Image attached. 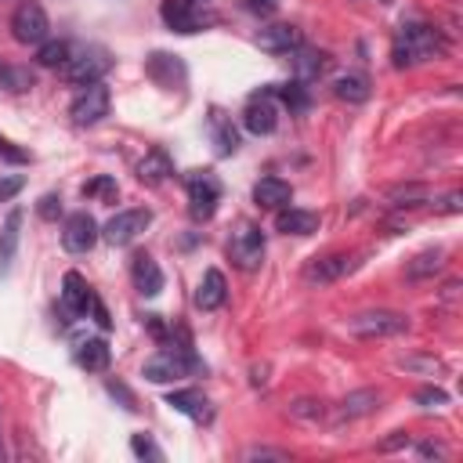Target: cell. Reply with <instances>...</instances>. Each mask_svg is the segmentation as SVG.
Wrapping results in <instances>:
<instances>
[{
    "mask_svg": "<svg viewBox=\"0 0 463 463\" xmlns=\"http://www.w3.org/2000/svg\"><path fill=\"white\" fill-rule=\"evenodd\" d=\"M445 54V36L427 25V22H402L398 33H394V65L405 69V65H416V61H430V58H441Z\"/></svg>",
    "mask_w": 463,
    "mask_h": 463,
    "instance_id": "cell-1",
    "label": "cell"
},
{
    "mask_svg": "<svg viewBox=\"0 0 463 463\" xmlns=\"http://www.w3.org/2000/svg\"><path fill=\"white\" fill-rule=\"evenodd\" d=\"M412 322L402 311H387V307H373V311H358L347 318V333L362 336V340H383V336H402L409 333Z\"/></svg>",
    "mask_w": 463,
    "mask_h": 463,
    "instance_id": "cell-2",
    "label": "cell"
},
{
    "mask_svg": "<svg viewBox=\"0 0 463 463\" xmlns=\"http://www.w3.org/2000/svg\"><path fill=\"white\" fill-rule=\"evenodd\" d=\"M228 257L239 271H257L264 260V232L253 221H239L228 239Z\"/></svg>",
    "mask_w": 463,
    "mask_h": 463,
    "instance_id": "cell-3",
    "label": "cell"
},
{
    "mask_svg": "<svg viewBox=\"0 0 463 463\" xmlns=\"http://www.w3.org/2000/svg\"><path fill=\"white\" fill-rule=\"evenodd\" d=\"M109 65H112L109 51H101V47H80V51L69 54V61H65L58 72L65 76V83L87 87V83H98V80L109 72Z\"/></svg>",
    "mask_w": 463,
    "mask_h": 463,
    "instance_id": "cell-4",
    "label": "cell"
},
{
    "mask_svg": "<svg viewBox=\"0 0 463 463\" xmlns=\"http://www.w3.org/2000/svg\"><path fill=\"white\" fill-rule=\"evenodd\" d=\"M47 33H51L47 11H43L36 0H25V4L14 7V14H11V36H14L18 43H25V47H40V43L47 40Z\"/></svg>",
    "mask_w": 463,
    "mask_h": 463,
    "instance_id": "cell-5",
    "label": "cell"
},
{
    "mask_svg": "<svg viewBox=\"0 0 463 463\" xmlns=\"http://www.w3.org/2000/svg\"><path fill=\"white\" fill-rule=\"evenodd\" d=\"M109 105H112L109 87L98 80V83L80 87V94H76L72 105H69V116H72L76 127H94V123H101V119L109 116Z\"/></svg>",
    "mask_w": 463,
    "mask_h": 463,
    "instance_id": "cell-6",
    "label": "cell"
},
{
    "mask_svg": "<svg viewBox=\"0 0 463 463\" xmlns=\"http://www.w3.org/2000/svg\"><path fill=\"white\" fill-rule=\"evenodd\" d=\"M184 184H188V213H192V221H210L217 213V199H221L217 177L206 174V170H195V174H188Z\"/></svg>",
    "mask_w": 463,
    "mask_h": 463,
    "instance_id": "cell-7",
    "label": "cell"
},
{
    "mask_svg": "<svg viewBox=\"0 0 463 463\" xmlns=\"http://www.w3.org/2000/svg\"><path fill=\"white\" fill-rule=\"evenodd\" d=\"M199 369V362L188 354V351H159V354H152L148 362H145V380H152V383H174V380H181V376H188V373H195Z\"/></svg>",
    "mask_w": 463,
    "mask_h": 463,
    "instance_id": "cell-8",
    "label": "cell"
},
{
    "mask_svg": "<svg viewBox=\"0 0 463 463\" xmlns=\"http://www.w3.org/2000/svg\"><path fill=\"white\" fill-rule=\"evenodd\" d=\"M152 224V213L148 210H141V206H134V210H119L109 224H105V239L112 242V246H127V242H134L145 228Z\"/></svg>",
    "mask_w": 463,
    "mask_h": 463,
    "instance_id": "cell-9",
    "label": "cell"
},
{
    "mask_svg": "<svg viewBox=\"0 0 463 463\" xmlns=\"http://www.w3.org/2000/svg\"><path fill=\"white\" fill-rule=\"evenodd\" d=\"M275 123H279V109H275L271 94H268V90L250 94V101H246V109H242V127L260 137V134H271Z\"/></svg>",
    "mask_w": 463,
    "mask_h": 463,
    "instance_id": "cell-10",
    "label": "cell"
},
{
    "mask_svg": "<svg viewBox=\"0 0 463 463\" xmlns=\"http://www.w3.org/2000/svg\"><path fill=\"white\" fill-rule=\"evenodd\" d=\"M354 268H358V253H326V257L307 260L304 279L307 282H336V279L351 275Z\"/></svg>",
    "mask_w": 463,
    "mask_h": 463,
    "instance_id": "cell-11",
    "label": "cell"
},
{
    "mask_svg": "<svg viewBox=\"0 0 463 463\" xmlns=\"http://www.w3.org/2000/svg\"><path fill=\"white\" fill-rule=\"evenodd\" d=\"M159 14H163L166 29H174V33H199L206 25V14L192 0H163Z\"/></svg>",
    "mask_w": 463,
    "mask_h": 463,
    "instance_id": "cell-12",
    "label": "cell"
},
{
    "mask_svg": "<svg viewBox=\"0 0 463 463\" xmlns=\"http://www.w3.org/2000/svg\"><path fill=\"white\" fill-rule=\"evenodd\" d=\"M300 43H304V36H300V29L289 25V22H275V25H264V29L257 33V47L268 51V54H289V51H297Z\"/></svg>",
    "mask_w": 463,
    "mask_h": 463,
    "instance_id": "cell-13",
    "label": "cell"
},
{
    "mask_svg": "<svg viewBox=\"0 0 463 463\" xmlns=\"http://www.w3.org/2000/svg\"><path fill=\"white\" fill-rule=\"evenodd\" d=\"M94 242H98V224H94V217H90V213H72V217L65 221V228H61V246H65L69 253H87Z\"/></svg>",
    "mask_w": 463,
    "mask_h": 463,
    "instance_id": "cell-14",
    "label": "cell"
},
{
    "mask_svg": "<svg viewBox=\"0 0 463 463\" xmlns=\"http://www.w3.org/2000/svg\"><path fill=\"white\" fill-rule=\"evenodd\" d=\"M380 409V391L373 387H362V391H351L336 409H333V423H351V420H362L369 412Z\"/></svg>",
    "mask_w": 463,
    "mask_h": 463,
    "instance_id": "cell-15",
    "label": "cell"
},
{
    "mask_svg": "<svg viewBox=\"0 0 463 463\" xmlns=\"http://www.w3.org/2000/svg\"><path fill=\"white\" fill-rule=\"evenodd\" d=\"M130 279H134V289H137L141 297H156V293L163 289V271H159V264H156L148 253H134V260H130Z\"/></svg>",
    "mask_w": 463,
    "mask_h": 463,
    "instance_id": "cell-16",
    "label": "cell"
},
{
    "mask_svg": "<svg viewBox=\"0 0 463 463\" xmlns=\"http://www.w3.org/2000/svg\"><path fill=\"white\" fill-rule=\"evenodd\" d=\"M224 297H228L224 275H221L217 268H206L203 279H199V289H195V307H199V311H217V307L224 304Z\"/></svg>",
    "mask_w": 463,
    "mask_h": 463,
    "instance_id": "cell-17",
    "label": "cell"
},
{
    "mask_svg": "<svg viewBox=\"0 0 463 463\" xmlns=\"http://www.w3.org/2000/svg\"><path fill=\"white\" fill-rule=\"evenodd\" d=\"M90 300H94V293H90L87 279L80 271H65V279H61V304H65V311L69 315H87Z\"/></svg>",
    "mask_w": 463,
    "mask_h": 463,
    "instance_id": "cell-18",
    "label": "cell"
},
{
    "mask_svg": "<svg viewBox=\"0 0 463 463\" xmlns=\"http://www.w3.org/2000/svg\"><path fill=\"white\" fill-rule=\"evenodd\" d=\"M289 199H293V188L282 177H260L253 184V203L264 210H282V206H289Z\"/></svg>",
    "mask_w": 463,
    "mask_h": 463,
    "instance_id": "cell-19",
    "label": "cell"
},
{
    "mask_svg": "<svg viewBox=\"0 0 463 463\" xmlns=\"http://www.w3.org/2000/svg\"><path fill=\"white\" fill-rule=\"evenodd\" d=\"M275 232H282V235H311V232H318V213L315 210L282 206L275 213Z\"/></svg>",
    "mask_w": 463,
    "mask_h": 463,
    "instance_id": "cell-20",
    "label": "cell"
},
{
    "mask_svg": "<svg viewBox=\"0 0 463 463\" xmlns=\"http://www.w3.org/2000/svg\"><path fill=\"white\" fill-rule=\"evenodd\" d=\"M293 72H297L300 83H311V80H318V76L329 72V54L326 51H311V47L300 43L293 51Z\"/></svg>",
    "mask_w": 463,
    "mask_h": 463,
    "instance_id": "cell-21",
    "label": "cell"
},
{
    "mask_svg": "<svg viewBox=\"0 0 463 463\" xmlns=\"http://www.w3.org/2000/svg\"><path fill=\"white\" fill-rule=\"evenodd\" d=\"M174 174V163L163 148H148V156L137 163V181L141 184H163Z\"/></svg>",
    "mask_w": 463,
    "mask_h": 463,
    "instance_id": "cell-22",
    "label": "cell"
},
{
    "mask_svg": "<svg viewBox=\"0 0 463 463\" xmlns=\"http://www.w3.org/2000/svg\"><path fill=\"white\" fill-rule=\"evenodd\" d=\"M166 405L170 409H177V412H184V416H192V420H210V402L195 391V387H184V391H170L166 394Z\"/></svg>",
    "mask_w": 463,
    "mask_h": 463,
    "instance_id": "cell-23",
    "label": "cell"
},
{
    "mask_svg": "<svg viewBox=\"0 0 463 463\" xmlns=\"http://www.w3.org/2000/svg\"><path fill=\"white\" fill-rule=\"evenodd\" d=\"M18 235H22V210L14 206V210L7 213V221H4V228H0V275H4V271L11 268V260H14Z\"/></svg>",
    "mask_w": 463,
    "mask_h": 463,
    "instance_id": "cell-24",
    "label": "cell"
},
{
    "mask_svg": "<svg viewBox=\"0 0 463 463\" xmlns=\"http://www.w3.org/2000/svg\"><path fill=\"white\" fill-rule=\"evenodd\" d=\"M109 358H112V351H109V344H105L101 336L83 340V344L76 347V362H80L87 373H105V369H109Z\"/></svg>",
    "mask_w": 463,
    "mask_h": 463,
    "instance_id": "cell-25",
    "label": "cell"
},
{
    "mask_svg": "<svg viewBox=\"0 0 463 463\" xmlns=\"http://www.w3.org/2000/svg\"><path fill=\"white\" fill-rule=\"evenodd\" d=\"M333 94L347 105H362L369 98V80L362 72H347V76H336L333 80Z\"/></svg>",
    "mask_w": 463,
    "mask_h": 463,
    "instance_id": "cell-26",
    "label": "cell"
},
{
    "mask_svg": "<svg viewBox=\"0 0 463 463\" xmlns=\"http://www.w3.org/2000/svg\"><path fill=\"white\" fill-rule=\"evenodd\" d=\"M427 195H430V188H427L423 181H405V184H391V188L383 192V199H387L391 206H420V203H427Z\"/></svg>",
    "mask_w": 463,
    "mask_h": 463,
    "instance_id": "cell-27",
    "label": "cell"
},
{
    "mask_svg": "<svg viewBox=\"0 0 463 463\" xmlns=\"http://www.w3.org/2000/svg\"><path fill=\"white\" fill-rule=\"evenodd\" d=\"M210 127H213L217 152H221V156H232V152L239 148V130L232 127V119H228L221 109H213V112H210Z\"/></svg>",
    "mask_w": 463,
    "mask_h": 463,
    "instance_id": "cell-28",
    "label": "cell"
},
{
    "mask_svg": "<svg viewBox=\"0 0 463 463\" xmlns=\"http://www.w3.org/2000/svg\"><path fill=\"white\" fill-rule=\"evenodd\" d=\"M441 268H445V250H423L405 264V275L409 279H434Z\"/></svg>",
    "mask_w": 463,
    "mask_h": 463,
    "instance_id": "cell-29",
    "label": "cell"
},
{
    "mask_svg": "<svg viewBox=\"0 0 463 463\" xmlns=\"http://www.w3.org/2000/svg\"><path fill=\"white\" fill-rule=\"evenodd\" d=\"M148 76H152L156 83H163V87H174V76L181 80L184 69H181V61H174L170 54H159V51H156V54L148 58Z\"/></svg>",
    "mask_w": 463,
    "mask_h": 463,
    "instance_id": "cell-30",
    "label": "cell"
},
{
    "mask_svg": "<svg viewBox=\"0 0 463 463\" xmlns=\"http://www.w3.org/2000/svg\"><path fill=\"white\" fill-rule=\"evenodd\" d=\"M69 54H72V43L69 40H43L40 51H36V61L43 69H61L69 61Z\"/></svg>",
    "mask_w": 463,
    "mask_h": 463,
    "instance_id": "cell-31",
    "label": "cell"
},
{
    "mask_svg": "<svg viewBox=\"0 0 463 463\" xmlns=\"http://www.w3.org/2000/svg\"><path fill=\"white\" fill-rule=\"evenodd\" d=\"M0 87H4V90H29V87H33V72L0 61Z\"/></svg>",
    "mask_w": 463,
    "mask_h": 463,
    "instance_id": "cell-32",
    "label": "cell"
},
{
    "mask_svg": "<svg viewBox=\"0 0 463 463\" xmlns=\"http://www.w3.org/2000/svg\"><path fill=\"white\" fill-rule=\"evenodd\" d=\"M83 195L87 199H105V203H116V195H119V188H116V181L112 177H94V181H87L83 184Z\"/></svg>",
    "mask_w": 463,
    "mask_h": 463,
    "instance_id": "cell-33",
    "label": "cell"
},
{
    "mask_svg": "<svg viewBox=\"0 0 463 463\" xmlns=\"http://www.w3.org/2000/svg\"><path fill=\"white\" fill-rule=\"evenodd\" d=\"M279 98H282V105H286V109H293V112H304V109H307V90H304V83H300V80H293V83L279 87Z\"/></svg>",
    "mask_w": 463,
    "mask_h": 463,
    "instance_id": "cell-34",
    "label": "cell"
},
{
    "mask_svg": "<svg viewBox=\"0 0 463 463\" xmlns=\"http://www.w3.org/2000/svg\"><path fill=\"white\" fill-rule=\"evenodd\" d=\"M289 416H293V420L318 423V420L326 416V405H322V402H311V398H300V402H293V405H289Z\"/></svg>",
    "mask_w": 463,
    "mask_h": 463,
    "instance_id": "cell-35",
    "label": "cell"
},
{
    "mask_svg": "<svg viewBox=\"0 0 463 463\" xmlns=\"http://www.w3.org/2000/svg\"><path fill=\"white\" fill-rule=\"evenodd\" d=\"M130 452H134L137 459H163V452L156 449V441H152L148 434H134V438H130Z\"/></svg>",
    "mask_w": 463,
    "mask_h": 463,
    "instance_id": "cell-36",
    "label": "cell"
},
{
    "mask_svg": "<svg viewBox=\"0 0 463 463\" xmlns=\"http://www.w3.org/2000/svg\"><path fill=\"white\" fill-rule=\"evenodd\" d=\"M416 405H423V409H441V405H449V394H445L441 387H423V391H416Z\"/></svg>",
    "mask_w": 463,
    "mask_h": 463,
    "instance_id": "cell-37",
    "label": "cell"
},
{
    "mask_svg": "<svg viewBox=\"0 0 463 463\" xmlns=\"http://www.w3.org/2000/svg\"><path fill=\"white\" fill-rule=\"evenodd\" d=\"M36 213H40L43 221H58V217H61V195H54V192H47V195L40 199V206H36Z\"/></svg>",
    "mask_w": 463,
    "mask_h": 463,
    "instance_id": "cell-38",
    "label": "cell"
},
{
    "mask_svg": "<svg viewBox=\"0 0 463 463\" xmlns=\"http://www.w3.org/2000/svg\"><path fill=\"white\" fill-rule=\"evenodd\" d=\"M242 459H275V463H289V452L282 449H268V445H257V449H246Z\"/></svg>",
    "mask_w": 463,
    "mask_h": 463,
    "instance_id": "cell-39",
    "label": "cell"
},
{
    "mask_svg": "<svg viewBox=\"0 0 463 463\" xmlns=\"http://www.w3.org/2000/svg\"><path fill=\"white\" fill-rule=\"evenodd\" d=\"M0 159H7V163H29V152H22V148H14L4 134H0Z\"/></svg>",
    "mask_w": 463,
    "mask_h": 463,
    "instance_id": "cell-40",
    "label": "cell"
},
{
    "mask_svg": "<svg viewBox=\"0 0 463 463\" xmlns=\"http://www.w3.org/2000/svg\"><path fill=\"white\" fill-rule=\"evenodd\" d=\"M22 184H25V177H0V203H7L11 195H18L22 192Z\"/></svg>",
    "mask_w": 463,
    "mask_h": 463,
    "instance_id": "cell-41",
    "label": "cell"
},
{
    "mask_svg": "<svg viewBox=\"0 0 463 463\" xmlns=\"http://www.w3.org/2000/svg\"><path fill=\"white\" fill-rule=\"evenodd\" d=\"M90 311H94V322H98L101 329H109V326H112V318H109V311L101 307V300H98V297L90 300Z\"/></svg>",
    "mask_w": 463,
    "mask_h": 463,
    "instance_id": "cell-42",
    "label": "cell"
},
{
    "mask_svg": "<svg viewBox=\"0 0 463 463\" xmlns=\"http://www.w3.org/2000/svg\"><path fill=\"white\" fill-rule=\"evenodd\" d=\"M246 7H250L253 14H271V11L279 7V0H246Z\"/></svg>",
    "mask_w": 463,
    "mask_h": 463,
    "instance_id": "cell-43",
    "label": "cell"
},
{
    "mask_svg": "<svg viewBox=\"0 0 463 463\" xmlns=\"http://www.w3.org/2000/svg\"><path fill=\"white\" fill-rule=\"evenodd\" d=\"M459 199H463L459 192H449V195L441 199V210H445V213H459V210H463V203H459Z\"/></svg>",
    "mask_w": 463,
    "mask_h": 463,
    "instance_id": "cell-44",
    "label": "cell"
},
{
    "mask_svg": "<svg viewBox=\"0 0 463 463\" xmlns=\"http://www.w3.org/2000/svg\"><path fill=\"white\" fill-rule=\"evenodd\" d=\"M398 445H409V434L405 430H394V438H387L380 449H398Z\"/></svg>",
    "mask_w": 463,
    "mask_h": 463,
    "instance_id": "cell-45",
    "label": "cell"
},
{
    "mask_svg": "<svg viewBox=\"0 0 463 463\" xmlns=\"http://www.w3.org/2000/svg\"><path fill=\"white\" fill-rule=\"evenodd\" d=\"M420 456H441V449H438L434 441H423V445H420Z\"/></svg>",
    "mask_w": 463,
    "mask_h": 463,
    "instance_id": "cell-46",
    "label": "cell"
},
{
    "mask_svg": "<svg viewBox=\"0 0 463 463\" xmlns=\"http://www.w3.org/2000/svg\"><path fill=\"white\" fill-rule=\"evenodd\" d=\"M7 459V449H4V423H0V463Z\"/></svg>",
    "mask_w": 463,
    "mask_h": 463,
    "instance_id": "cell-47",
    "label": "cell"
}]
</instances>
